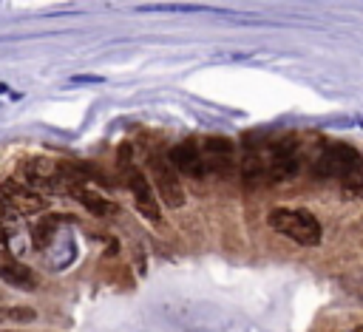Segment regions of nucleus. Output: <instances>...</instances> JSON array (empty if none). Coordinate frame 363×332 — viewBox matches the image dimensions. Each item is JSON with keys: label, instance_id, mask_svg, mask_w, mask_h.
<instances>
[{"label": "nucleus", "instance_id": "obj_1", "mask_svg": "<svg viewBox=\"0 0 363 332\" xmlns=\"http://www.w3.org/2000/svg\"><path fill=\"white\" fill-rule=\"evenodd\" d=\"M267 221L275 233L286 236L289 241H295L301 247H318L323 238L320 221L303 207H272Z\"/></svg>", "mask_w": 363, "mask_h": 332}, {"label": "nucleus", "instance_id": "obj_2", "mask_svg": "<svg viewBox=\"0 0 363 332\" xmlns=\"http://www.w3.org/2000/svg\"><path fill=\"white\" fill-rule=\"evenodd\" d=\"M119 165H122L125 184H128V190H130V196H133L136 213H142L150 224H162V204H159V199H156V193H153V187H150V182H147V176L130 162V148H128V145H122V150H119Z\"/></svg>", "mask_w": 363, "mask_h": 332}, {"label": "nucleus", "instance_id": "obj_3", "mask_svg": "<svg viewBox=\"0 0 363 332\" xmlns=\"http://www.w3.org/2000/svg\"><path fill=\"white\" fill-rule=\"evenodd\" d=\"M360 170V153L349 142H326L312 162V173L320 179H349Z\"/></svg>", "mask_w": 363, "mask_h": 332}, {"label": "nucleus", "instance_id": "obj_4", "mask_svg": "<svg viewBox=\"0 0 363 332\" xmlns=\"http://www.w3.org/2000/svg\"><path fill=\"white\" fill-rule=\"evenodd\" d=\"M147 173H150V187L156 193V199L167 207H182L184 204V187H182V176L170 167L167 156H162L159 150L147 153Z\"/></svg>", "mask_w": 363, "mask_h": 332}, {"label": "nucleus", "instance_id": "obj_5", "mask_svg": "<svg viewBox=\"0 0 363 332\" xmlns=\"http://www.w3.org/2000/svg\"><path fill=\"white\" fill-rule=\"evenodd\" d=\"M264 167H267V182H281L292 179L301 167V142L295 133L281 136L264 150Z\"/></svg>", "mask_w": 363, "mask_h": 332}, {"label": "nucleus", "instance_id": "obj_6", "mask_svg": "<svg viewBox=\"0 0 363 332\" xmlns=\"http://www.w3.org/2000/svg\"><path fill=\"white\" fill-rule=\"evenodd\" d=\"M0 199L9 207L11 216H34V213H43L48 207V199H43L40 193L23 187L17 179L0 182Z\"/></svg>", "mask_w": 363, "mask_h": 332}, {"label": "nucleus", "instance_id": "obj_7", "mask_svg": "<svg viewBox=\"0 0 363 332\" xmlns=\"http://www.w3.org/2000/svg\"><path fill=\"white\" fill-rule=\"evenodd\" d=\"M204 173H230L235 162V148L227 136H204L199 142Z\"/></svg>", "mask_w": 363, "mask_h": 332}, {"label": "nucleus", "instance_id": "obj_8", "mask_svg": "<svg viewBox=\"0 0 363 332\" xmlns=\"http://www.w3.org/2000/svg\"><path fill=\"white\" fill-rule=\"evenodd\" d=\"M167 162L179 176H193L201 179L204 167H201V153H199V142L196 139H182L167 150Z\"/></svg>", "mask_w": 363, "mask_h": 332}, {"label": "nucleus", "instance_id": "obj_9", "mask_svg": "<svg viewBox=\"0 0 363 332\" xmlns=\"http://www.w3.org/2000/svg\"><path fill=\"white\" fill-rule=\"evenodd\" d=\"M0 281L11 284L17 289H34L37 287V275L23 261H17L14 255H9L6 250H0Z\"/></svg>", "mask_w": 363, "mask_h": 332}, {"label": "nucleus", "instance_id": "obj_10", "mask_svg": "<svg viewBox=\"0 0 363 332\" xmlns=\"http://www.w3.org/2000/svg\"><path fill=\"white\" fill-rule=\"evenodd\" d=\"M65 221H74V218H71V216H60V213H54V216H45L43 221H37V224H34V230H31L34 247H37V250H48V247L54 244L57 230H60Z\"/></svg>", "mask_w": 363, "mask_h": 332}, {"label": "nucleus", "instance_id": "obj_11", "mask_svg": "<svg viewBox=\"0 0 363 332\" xmlns=\"http://www.w3.org/2000/svg\"><path fill=\"white\" fill-rule=\"evenodd\" d=\"M136 11H159V14H167V11H176V14H201V11H213V14H224V9L218 6H207V3H142L136 6Z\"/></svg>", "mask_w": 363, "mask_h": 332}, {"label": "nucleus", "instance_id": "obj_12", "mask_svg": "<svg viewBox=\"0 0 363 332\" xmlns=\"http://www.w3.org/2000/svg\"><path fill=\"white\" fill-rule=\"evenodd\" d=\"M71 196H74L88 213H94V216H113V213H116V204H111L108 199H102L96 190H91V187H85V184L74 187Z\"/></svg>", "mask_w": 363, "mask_h": 332}, {"label": "nucleus", "instance_id": "obj_13", "mask_svg": "<svg viewBox=\"0 0 363 332\" xmlns=\"http://www.w3.org/2000/svg\"><path fill=\"white\" fill-rule=\"evenodd\" d=\"M0 318H9V321H34V309L11 306V309H0Z\"/></svg>", "mask_w": 363, "mask_h": 332}, {"label": "nucleus", "instance_id": "obj_14", "mask_svg": "<svg viewBox=\"0 0 363 332\" xmlns=\"http://www.w3.org/2000/svg\"><path fill=\"white\" fill-rule=\"evenodd\" d=\"M99 82H105V77L99 74H77L68 79V85H99Z\"/></svg>", "mask_w": 363, "mask_h": 332}, {"label": "nucleus", "instance_id": "obj_15", "mask_svg": "<svg viewBox=\"0 0 363 332\" xmlns=\"http://www.w3.org/2000/svg\"><path fill=\"white\" fill-rule=\"evenodd\" d=\"M9 216H11V213H9V207H6V204H3V199H0V221H3V218H9Z\"/></svg>", "mask_w": 363, "mask_h": 332}, {"label": "nucleus", "instance_id": "obj_16", "mask_svg": "<svg viewBox=\"0 0 363 332\" xmlns=\"http://www.w3.org/2000/svg\"><path fill=\"white\" fill-rule=\"evenodd\" d=\"M6 241H9V230L0 224V244H6Z\"/></svg>", "mask_w": 363, "mask_h": 332}, {"label": "nucleus", "instance_id": "obj_17", "mask_svg": "<svg viewBox=\"0 0 363 332\" xmlns=\"http://www.w3.org/2000/svg\"><path fill=\"white\" fill-rule=\"evenodd\" d=\"M0 94H6V85H3V82H0Z\"/></svg>", "mask_w": 363, "mask_h": 332}]
</instances>
